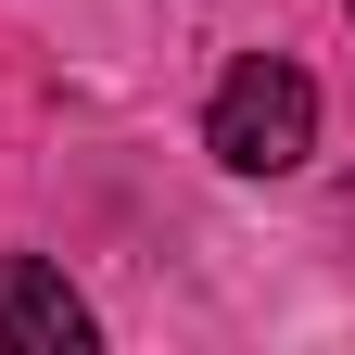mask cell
<instances>
[{
	"label": "cell",
	"mask_w": 355,
	"mask_h": 355,
	"mask_svg": "<svg viewBox=\"0 0 355 355\" xmlns=\"http://www.w3.org/2000/svg\"><path fill=\"white\" fill-rule=\"evenodd\" d=\"M203 153L229 165V178L304 165V153H318V89H304V64H279V51L229 64V76H216V114H203Z\"/></svg>",
	"instance_id": "cell-1"
},
{
	"label": "cell",
	"mask_w": 355,
	"mask_h": 355,
	"mask_svg": "<svg viewBox=\"0 0 355 355\" xmlns=\"http://www.w3.org/2000/svg\"><path fill=\"white\" fill-rule=\"evenodd\" d=\"M0 355H89V304L64 292V266L38 254L0 266Z\"/></svg>",
	"instance_id": "cell-2"
}]
</instances>
